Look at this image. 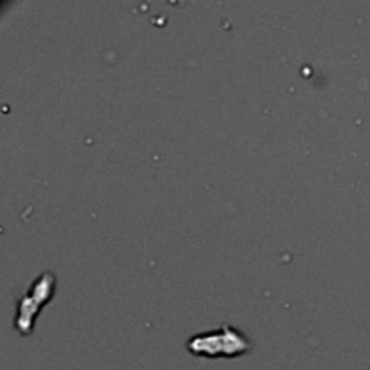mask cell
Masks as SVG:
<instances>
[{
  "mask_svg": "<svg viewBox=\"0 0 370 370\" xmlns=\"http://www.w3.org/2000/svg\"><path fill=\"white\" fill-rule=\"evenodd\" d=\"M250 349V342L240 331L224 325L218 331H208L197 334L188 342V351L204 358H237Z\"/></svg>",
  "mask_w": 370,
  "mask_h": 370,
  "instance_id": "obj_1",
  "label": "cell"
},
{
  "mask_svg": "<svg viewBox=\"0 0 370 370\" xmlns=\"http://www.w3.org/2000/svg\"><path fill=\"white\" fill-rule=\"evenodd\" d=\"M53 287H55V277H53L51 273H43L42 277L38 278V280L35 282V285H33L31 292L29 295L33 296V302H40V304H46L51 296H46L43 292H51ZM40 305L38 304H33L31 307H29V311H26L23 314H20L18 318V329L22 331V334H28V331H31L33 327V316L38 312Z\"/></svg>",
  "mask_w": 370,
  "mask_h": 370,
  "instance_id": "obj_2",
  "label": "cell"
}]
</instances>
